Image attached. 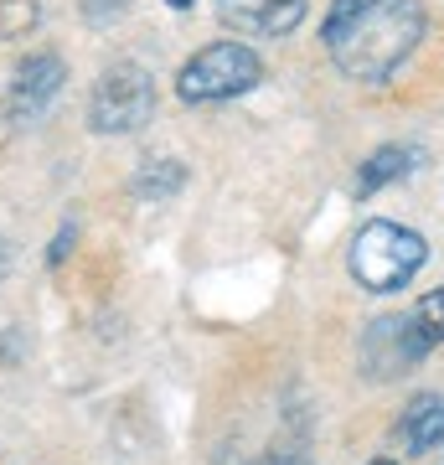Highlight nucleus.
Listing matches in <instances>:
<instances>
[{
    "label": "nucleus",
    "mask_w": 444,
    "mask_h": 465,
    "mask_svg": "<svg viewBox=\"0 0 444 465\" xmlns=\"http://www.w3.org/2000/svg\"><path fill=\"white\" fill-rule=\"evenodd\" d=\"M36 0H0V42H16L36 26Z\"/></svg>",
    "instance_id": "f8f14e48"
},
{
    "label": "nucleus",
    "mask_w": 444,
    "mask_h": 465,
    "mask_svg": "<svg viewBox=\"0 0 444 465\" xmlns=\"http://www.w3.org/2000/svg\"><path fill=\"white\" fill-rule=\"evenodd\" d=\"M429 32L424 0H331L321 21L331 63L351 84H388Z\"/></svg>",
    "instance_id": "f257e3e1"
},
{
    "label": "nucleus",
    "mask_w": 444,
    "mask_h": 465,
    "mask_svg": "<svg viewBox=\"0 0 444 465\" xmlns=\"http://www.w3.org/2000/svg\"><path fill=\"white\" fill-rule=\"evenodd\" d=\"M63 78H67V63L57 57V52H32V57L11 73L5 114L16 119V124H32V119L42 114L57 94H63Z\"/></svg>",
    "instance_id": "423d86ee"
},
{
    "label": "nucleus",
    "mask_w": 444,
    "mask_h": 465,
    "mask_svg": "<svg viewBox=\"0 0 444 465\" xmlns=\"http://www.w3.org/2000/svg\"><path fill=\"white\" fill-rule=\"evenodd\" d=\"M73 238H78V228L67 223V228H57V238H52V253H47V264H63L67 253H73Z\"/></svg>",
    "instance_id": "4468645a"
},
{
    "label": "nucleus",
    "mask_w": 444,
    "mask_h": 465,
    "mask_svg": "<svg viewBox=\"0 0 444 465\" xmlns=\"http://www.w3.org/2000/svg\"><path fill=\"white\" fill-rule=\"evenodd\" d=\"M253 465H300V460H290V455H263V460H253Z\"/></svg>",
    "instance_id": "2eb2a0df"
},
{
    "label": "nucleus",
    "mask_w": 444,
    "mask_h": 465,
    "mask_svg": "<svg viewBox=\"0 0 444 465\" xmlns=\"http://www.w3.org/2000/svg\"><path fill=\"white\" fill-rule=\"evenodd\" d=\"M155 114V78L140 63H109L88 94V130L94 134H130Z\"/></svg>",
    "instance_id": "20e7f679"
},
{
    "label": "nucleus",
    "mask_w": 444,
    "mask_h": 465,
    "mask_svg": "<svg viewBox=\"0 0 444 465\" xmlns=\"http://www.w3.org/2000/svg\"><path fill=\"white\" fill-rule=\"evenodd\" d=\"M413 166H419V145H382V150H372V155L362 161V171H357V197H372V192H382L388 182H403Z\"/></svg>",
    "instance_id": "1a4fd4ad"
},
{
    "label": "nucleus",
    "mask_w": 444,
    "mask_h": 465,
    "mask_svg": "<svg viewBox=\"0 0 444 465\" xmlns=\"http://www.w3.org/2000/svg\"><path fill=\"white\" fill-rule=\"evenodd\" d=\"M124 11H130V0H83L88 26H114V21H124Z\"/></svg>",
    "instance_id": "ddd939ff"
},
{
    "label": "nucleus",
    "mask_w": 444,
    "mask_h": 465,
    "mask_svg": "<svg viewBox=\"0 0 444 465\" xmlns=\"http://www.w3.org/2000/svg\"><path fill=\"white\" fill-rule=\"evenodd\" d=\"M398 445L409 450V455H429V450L444 445V388L419 393L403 409V419H398Z\"/></svg>",
    "instance_id": "6e6552de"
},
{
    "label": "nucleus",
    "mask_w": 444,
    "mask_h": 465,
    "mask_svg": "<svg viewBox=\"0 0 444 465\" xmlns=\"http://www.w3.org/2000/svg\"><path fill=\"white\" fill-rule=\"evenodd\" d=\"M424 357H429V347H424V336L413 331L409 311L403 316H378L362 336V362L372 378H403Z\"/></svg>",
    "instance_id": "39448f33"
},
{
    "label": "nucleus",
    "mask_w": 444,
    "mask_h": 465,
    "mask_svg": "<svg viewBox=\"0 0 444 465\" xmlns=\"http://www.w3.org/2000/svg\"><path fill=\"white\" fill-rule=\"evenodd\" d=\"M311 16V0H217V21L238 36H290Z\"/></svg>",
    "instance_id": "0eeeda50"
},
{
    "label": "nucleus",
    "mask_w": 444,
    "mask_h": 465,
    "mask_svg": "<svg viewBox=\"0 0 444 465\" xmlns=\"http://www.w3.org/2000/svg\"><path fill=\"white\" fill-rule=\"evenodd\" d=\"M182 182H186L182 161H155V166L134 182V192H140V197H150V202H165V197H176V192H182Z\"/></svg>",
    "instance_id": "9b49d317"
},
{
    "label": "nucleus",
    "mask_w": 444,
    "mask_h": 465,
    "mask_svg": "<svg viewBox=\"0 0 444 465\" xmlns=\"http://www.w3.org/2000/svg\"><path fill=\"white\" fill-rule=\"evenodd\" d=\"M165 5H171V11H192V5H197V0H165Z\"/></svg>",
    "instance_id": "dca6fc26"
},
{
    "label": "nucleus",
    "mask_w": 444,
    "mask_h": 465,
    "mask_svg": "<svg viewBox=\"0 0 444 465\" xmlns=\"http://www.w3.org/2000/svg\"><path fill=\"white\" fill-rule=\"evenodd\" d=\"M5 264H11V249H5V238H0V274H5Z\"/></svg>",
    "instance_id": "f3484780"
},
{
    "label": "nucleus",
    "mask_w": 444,
    "mask_h": 465,
    "mask_svg": "<svg viewBox=\"0 0 444 465\" xmlns=\"http://www.w3.org/2000/svg\"><path fill=\"white\" fill-rule=\"evenodd\" d=\"M367 465H398L393 455H378V460H367Z\"/></svg>",
    "instance_id": "a211bd4d"
},
{
    "label": "nucleus",
    "mask_w": 444,
    "mask_h": 465,
    "mask_svg": "<svg viewBox=\"0 0 444 465\" xmlns=\"http://www.w3.org/2000/svg\"><path fill=\"white\" fill-rule=\"evenodd\" d=\"M263 84V57L248 42H212V47L192 52L176 73V99L182 104H222L243 99Z\"/></svg>",
    "instance_id": "7ed1b4c3"
},
{
    "label": "nucleus",
    "mask_w": 444,
    "mask_h": 465,
    "mask_svg": "<svg viewBox=\"0 0 444 465\" xmlns=\"http://www.w3.org/2000/svg\"><path fill=\"white\" fill-rule=\"evenodd\" d=\"M409 321H413V331L424 336V347H429V351L444 347V290H429V295L413 300Z\"/></svg>",
    "instance_id": "9d476101"
},
{
    "label": "nucleus",
    "mask_w": 444,
    "mask_h": 465,
    "mask_svg": "<svg viewBox=\"0 0 444 465\" xmlns=\"http://www.w3.org/2000/svg\"><path fill=\"white\" fill-rule=\"evenodd\" d=\"M439 465H444V460H439Z\"/></svg>",
    "instance_id": "6ab92c4d"
},
{
    "label": "nucleus",
    "mask_w": 444,
    "mask_h": 465,
    "mask_svg": "<svg viewBox=\"0 0 444 465\" xmlns=\"http://www.w3.org/2000/svg\"><path fill=\"white\" fill-rule=\"evenodd\" d=\"M424 259H429L424 232L403 228V223H393V217H372V223H362L357 238H351V249H346L351 280L362 284V290H372V295H393V290H403V284L424 269Z\"/></svg>",
    "instance_id": "f03ea898"
}]
</instances>
